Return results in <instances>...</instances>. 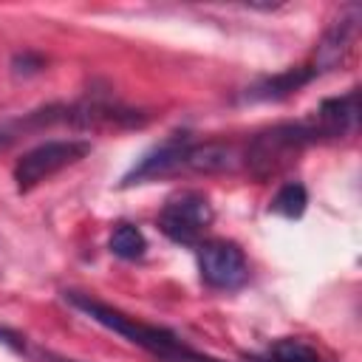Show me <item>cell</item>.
I'll return each mask as SVG.
<instances>
[{
  "label": "cell",
  "mask_w": 362,
  "mask_h": 362,
  "mask_svg": "<svg viewBox=\"0 0 362 362\" xmlns=\"http://www.w3.org/2000/svg\"><path fill=\"white\" fill-rule=\"evenodd\" d=\"M62 297H65L68 305H74L76 311H82L85 317H90L102 328L124 337L127 342L144 348L147 354L158 356L161 362H218V359H212L206 354L192 351L173 331L158 328V325H147V322H141V320H136V317H130V314H124V311H119V308L90 297L85 291H62Z\"/></svg>",
  "instance_id": "6da1fadb"
},
{
  "label": "cell",
  "mask_w": 362,
  "mask_h": 362,
  "mask_svg": "<svg viewBox=\"0 0 362 362\" xmlns=\"http://www.w3.org/2000/svg\"><path fill=\"white\" fill-rule=\"evenodd\" d=\"M317 141V133L311 127V122H288V124H274L263 133H257L249 141L246 150V161L255 170V175H266L272 170H277L291 153L303 150L305 144Z\"/></svg>",
  "instance_id": "7a4b0ae2"
},
{
  "label": "cell",
  "mask_w": 362,
  "mask_h": 362,
  "mask_svg": "<svg viewBox=\"0 0 362 362\" xmlns=\"http://www.w3.org/2000/svg\"><path fill=\"white\" fill-rule=\"evenodd\" d=\"M88 153H90V141H79V139H54V141L37 144L34 150L23 153L14 164L17 189L37 187L40 181L65 170L68 164H76L79 158H85Z\"/></svg>",
  "instance_id": "3957f363"
},
{
  "label": "cell",
  "mask_w": 362,
  "mask_h": 362,
  "mask_svg": "<svg viewBox=\"0 0 362 362\" xmlns=\"http://www.w3.org/2000/svg\"><path fill=\"white\" fill-rule=\"evenodd\" d=\"M209 223H212V206H209L206 195L192 192V189L173 195V198L164 204L161 215H158L161 232H164L170 240L187 243V246L198 243L201 235L209 229Z\"/></svg>",
  "instance_id": "277c9868"
},
{
  "label": "cell",
  "mask_w": 362,
  "mask_h": 362,
  "mask_svg": "<svg viewBox=\"0 0 362 362\" xmlns=\"http://www.w3.org/2000/svg\"><path fill=\"white\" fill-rule=\"evenodd\" d=\"M201 280L212 288H235L246 280V257L232 240H206L198 246Z\"/></svg>",
  "instance_id": "5b68a950"
},
{
  "label": "cell",
  "mask_w": 362,
  "mask_h": 362,
  "mask_svg": "<svg viewBox=\"0 0 362 362\" xmlns=\"http://www.w3.org/2000/svg\"><path fill=\"white\" fill-rule=\"evenodd\" d=\"M362 23V8L359 6H348L339 11V17L328 25V31L322 34L320 45H317V57H314V71H331L337 65L345 62V57L354 48L356 31Z\"/></svg>",
  "instance_id": "8992f818"
},
{
  "label": "cell",
  "mask_w": 362,
  "mask_h": 362,
  "mask_svg": "<svg viewBox=\"0 0 362 362\" xmlns=\"http://www.w3.org/2000/svg\"><path fill=\"white\" fill-rule=\"evenodd\" d=\"M192 147L189 133H173L170 139H164L158 147H153L150 153H144L139 158V164L124 175V184H139L147 178H158L164 173L181 170L184 167V156Z\"/></svg>",
  "instance_id": "52a82bcc"
},
{
  "label": "cell",
  "mask_w": 362,
  "mask_h": 362,
  "mask_svg": "<svg viewBox=\"0 0 362 362\" xmlns=\"http://www.w3.org/2000/svg\"><path fill=\"white\" fill-rule=\"evenodd\" d=\"M359 122V90L351 88L345 96H334L325 99L311 122L317 139H337V136H348Z\"/></svg>",
  "instance_id": "ba28073f"
},
{
  "label": "cell",
  "mask_w": 362,
  "mask_h": 362,
  "mask_svg": "<svg viewBox=\"0 0 362 362\" xmlns=\"http://www.w3.org/2000/svg\"><path fill=\"white\" fill-rule=\"evenodd\" d=\"M235 164H238V150L232 144H218V141H206V144L192 141V147L184 156V167L195 173H223L232 170Z\"/></svg>",
  "instance_id": "9c48e42d"
},
{
  "label": "cell",
  "mask_w": 362,
  "mask_h": 362,
  "mask_svg": "<svg viewBox=\"0 0 362 362\" xmlns=\"http://www.w3.org/2000/svg\"><path fill=\"white\" fill-rule=\"evenodd\" d=\"M317 76V71L314 68H288V71H283V74H274V76H269V79H263V82H257L255 88H249V99H260V102H269V99H286L288 93H294V90H300L305 82H311Z\"/></svg>",
  "instance_id": "30bf717a"
},
{
  "label": "cell",
  "mask_w": 362,
  "mask_h": 362,
  "mask_svg": "<svg viewBox=\"0 0 362 362\" xmlns=\"http://www.w3.org/2000/svg\"><path fill=\"white\" fill-rule=\"evenodd\" d=\"M144 249H147V240H144V235H141L139 226L119 223L113 229V235H110V252L116 257H122V260H139L144 255Z\"/></svg>",
  "instance_id": "8fae6325"
},
{
  "label": "cell",
  "mask_w": 362,
  "mask_h": 362,
  "mask_svg": "<svg viewBox=\"0 0 362 362\" xmlns=\"http://www.w3.org/2000/svg\"><path fill=\"white\" fill-rule=\"evenodd\" d=\"M308 204V195H305V187L291 181V184H283L277 189V195L272 198V212L277 215H286V218H300L303 209Z\"/></svg>",
  "instance_id": "7c38bea8"
},
{
  "label": "cell",
  "mask_w": 362,
  "mask_h": 362,
  "mask_svg": "<svg viewBox=\"0 0 362 362\" xmlns=\"http://www.w3.org/2000/svg\"><path fill=\"white\" fill-rule=\"evenodd\" d=\"M272 362H322L320 354L305 345L303 339H294V337H286V339H277L272 345Z\"/></svg>",
  "instance_id": "4fadbf2b"
},
{
  "label": "cell",
  "mask_w": 362,
  "mask_h": 362,
  "mask_svg": "<svg viewBox=\"0 0 362 362\" xmlns=\"http://www.w3.org/2000/svg\"><path fill=\"white\" fill-rule=\"evenodd\" d=\"M11 65H14V71H17L20 65H25L20 74H37V71L42 68V57H37V54H28V51H25V54H17Z\"/></svg>",
  "instance_id": "5bb4252c"
},
{
  "label": "cell",
  "mask_w": 362,
  "mask_h": 362,
  "mask_svg": "<svg viewBox=\"0 0 362 362\" xmlns=\"http://www.w3.org/2000/svg\"><path fill=\"white\" fill-rule=\"evenodd\" d=\"M20 130H25V124H23V119L20 122H8V124H0V150L3 147H8L17 136H20Z\"/></svg>",
  "instance_id": "9a60e30c"
},
{
  "label": "cell",
  "mask_w": 362,
  "mask_h": 362,
  "mask_svg": "<svg viewBox=\"0 0 362 362\" xmlns=\"http://www.w3.org/2000/svg\"><path fill=\"white\" fill-rule=\"evenodd\" d=\"M45 362H79V359H68V356H54V354H48Z\"/></svg>",
  "instance_id": "2e32d148"
}]
</instances>
